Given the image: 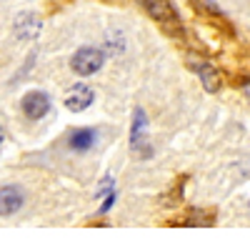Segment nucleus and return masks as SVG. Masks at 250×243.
Listing matches in <instances>:
<instances>
[{"mask_svg": "<svg viewBox=\"0 0 250 243\" xmlns=\"http://www.w3.org/2000/svg\"><path fill=\"white\" fill-rule=\"evenodd\" d=\"M145 8H148L150 18L155 20V23H160L165 30H170V33H180L183 30L178 10L173 8L170 0H145Z\"/></svg>", "mask_w": 250, "mask_h": 243, "instance_id": "nucleus-2", "label": "nucleus"}, {"mask_svg": "<svg viewBox=\"0 0 250 243\" xmlns=\"http://www.w3.org/2000/svg\"><path fill=\"white\" fill-rule=\"evenodd\" d=\"M115 200H118V196H115V193H110L108 198H103V200H100V208L95 211V216H105V213H110V211H113V206H115Z\"/></svg>", "mask_w": 250, "mask_h": 243, "instance_id": "nucleus-11", "label": "nucleus"}, {"mask_svg": "<svg viewBox=\"0 0 250 243\" xmlns=\"http://www.w3.org/2000/svg\"><path fill=\"white\" fill-rule=\"evenodd\" d=\"M95 138H98V133L93 128H75L68 135V148L75 151V153H85L95 146Z\"/></svg>", "mask_w": 250, "mask_h": 243, "instance_id": "nucleus-8", "label": "nucleus"}, {"mask_svg": "<svg viewBox=\"0 0 250 243\" xmlns=\"http://www.w3.org/2000/svg\"><path fill=\"white\" fill-rule=\"evenodd\" d=\"M190 68H193V73L200 78V83H203V88H205L208 93H218V90H220L223 78H220V73H218V68H215L213 63H208V60H193Z\"/></svg>", "mask_w": 250, "mask_h": 243, "instance_id": "nucleus-5", "label": "nucleus"}, {"mask_svg": "<svg viewBox=\"0 0 250 243\" xmlns=\"http://www.w3.org/2000/svg\"><path fill=\"white\" fill-rule=\"evenodd\" d=\"M113 186H115V180H113V176H105V178L100 180V186H98V191H95V198H100V200H103V198H108L110 193H115V188H113Z\"/></svg>", "mask_w": 250, "mask_h": 243, "instance_id": "nucleus-10", "label": "nucleus"}, {"mask_svg": "<svg viewBox=\"0 0 250 243\" xmlns=\"http://www.w3.org/2000/svg\"><path fill=\"white\" fill-rule=\"evenodd\" d=\"M23 203H25L23 188L20 186H3V191H0V213H3V218L15 216L23 208Z\"/></svg>", "mask_w": 250, "mask_h": 243, "instance_id": "nucleus-6", "label": "nucleus"}, {"mask_svg": "<svg viewBox=\"0 0 250 243\" xmlns=\"http://www.w3.org/2000/svg\"><path fill=\"white\" fill-rule=\"evenodd\" d=\"M103 66H105V53L100 48H78L70 58V68L75 75H95Z\"/></svg>", "mask_w": 250, "mask_h": 243, "instance_id": "nucleus-1", "label": "nucleus"}, {"mask_svg": "<svg viewBox=\"0 0 250 243\" xmlns=\"http://www.w3.org/2000/svg\"><path fill=\"white\" fill-rule=\"evenodd\" d=\"M20 110L30 120H40L50 113V95L43 90H28L20 98Z\"/></svg>", "mask_w": 250, "mask_h": 243, "instance_id": "nucleus-3", "label": "nucleus"}, {"mask_svg": "<svg viewBox=\"0 0 250 243\" xmlns=\"http://www.w3.org/2000/svg\"><path fill=\"white\" fill-rule=\"evenodd\" d=\"M40 28H43V23H40V18L35 13H20L15 18V23H13V30L20 40H33L40 35Z\"/></svg>", "mask_w": 250, "mask_h": 243, "instance_id": "nucleus-7", "label": "nucleus"}, {"mask_svg": "<svg viewBox=\"0 0 250 243\" xmlns=\"http://www.w3.org/2000/svg\"><path fill=\"white\" fill-rule=\"evenodd\" d=\"M243 95H245V100L250 103V78H245V80H243Z\"/></svg>", "mask_w": 250, "mask_h": 243, "instance_id": "nucleus-12", "label": "nucleus"}, {"mask_svg": "<svg viewBox=\"0 0 250 243\" xmlns=\"http://www.w3.org/2000/svg\"><path fill=\"white\" fill-rule=\"evenodd\" d=\"M93 100H95V90L85 83H75L65 90V95H62V103H65V108L70 113H83V110H88L93 106Z\"/></svg>", "mask_w": 250, "mask_h": 243, "instance_id": "nucleus-4", "label": "nucleus"}, {"mask_svg": "<svg viewBox=\"0 0 250 243\" xmlns=\"http://www.w3.org/2000/svg\"><path fill=\"white\" fill-rule=\"evenodd\" d=\"M248 208H250V200H248Z\"/></svg>", "mask_w": 250, "mask_h": 243, "instance_id": "nucleus-13", "label": "nucleus"}, {"mask_svg": "<svg viewBox=\"0 0 250 243\" xmlns=\"http://www.w3.org/2000/svg\"><path fill=\"white\" fill-rule=\"evenodd\" d=\"M145 135H148V115H145L143 108H135V113H133V128H130V148L133 151L140 148Z\"/></svg>", "mask_w": 250, "mask_h": 243, "instance_id": "nucleus-9", "label": "nucleus"}]
</instances>
